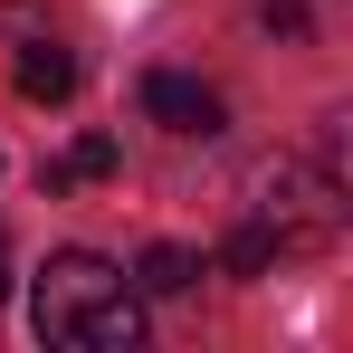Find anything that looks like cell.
Wrapping results in <instances>:
<instances>
[{"label":"cell","mask_w":353,"mask_h":353,"mask_svg":"<svg viewBox=\"0 0 353 353\" xmlns=\"http://www.w3.org/2000/svg\"><path fill=\"white\" fill-rule=\"evenodd\" d=\"M19 96H39V105L77 96V58H67L58 39H29V48H19Z\"/></svg>","instance_id":"cell-4"},{"label":"cell","mask_w":353,"mask_h":353,"mask_svg":"<svg viewBox=\"0 0 353 353\" xmlns=\"http://www.w3.org/2000/svg\"><path fill=\"white\" fill-rule=\"evenodd\" d=\"M268 268H277V239H268L258 220H248V230L230 239V277H268Z\"/></svg>","instance_id":"cell-7"},{"label":"cell","mask_w":353,"mask_h":353,"mask_svg":"<svg viewBox=\"0 0 353 353\" xmlns=\"http://www.w3.org/2000/svg\"><path fill=\"white\" fill-rule=\"evenodd\" d=\"M268 10V29H287V39H305V0H258Z\"/></svg>","instance_id":"cell-8"},{"label":"cell","mask_w":353,"mask_h":353,"mask_svg":"<svg viewBox=\"0 0 353 353\" xmlns=\"http://www.w3.org/2000/svg\"><path fill=\"white\" fill-rule=\"evenodd\" d=\"M115 172V134H77V153L67 163H39V191L58 201V191H77V181H105Z\"/></svg>","instance_id":"cell-5"},{"label":"cell","mask_w":353,"mask_h":353,"mask_svg":"<svg viewBox=\"0 0 353 353\" xmlns=\"http://www.w3.org/2000/svg\"><path fill=\"white\" fill-rule=\"evenodd\" d=\"M191 277H201V258H191L181 239H153V248L134 258V287H143V296H181Z\"/></svg>","instance_id":"cell-6"},{"label":"cell","mask_w":353,"mask_h":353,"mask_svg":"<svg viewBox=\"0 0 353 353\" xmlns=\"http://www.w3.org/2000/svg\"><path fill=\"white\" fill-rule=\"evenodd\" d=\"M134 96H143V115L163 124V134H220V96L201 77H181V67H153Z\"/></svg>","instance_id":"cell-3"},{"label":"cell","mask_w":353,"mask_h":353,"mask_svg":"<svg viewBox=\"0 0 353 353\" xmlns=\"http://www.w3.org/2000/svg\"><path fill=\"white\" fill-rule=\"evenodd\" d=\"M29 325H39V344H67V353H134L143 344V296L115 258L58 248L29 287Z\"/></svg>","instance_id":"cell-1"},{"label":"cell","mask_w":353,"mask_h":353,"mask_svg":"<svg viewBox=\"0 0 353 353\" xmlns=\"http://www.w3.org/2000/svg\"><path fill=\"white\" fill-rule=\"evenodd\" d=\"M0 296H10V239H0Z\"/></svg>","instance_id":"cell-9"},{"label":"cell","mask_w":353,"mask_h":353,"mask_svg":"<svg viewBox=\"0 0 353 353\" xmlns=\"http://www.w3.org/2000/svg\"><path fill=\"white\" fill-rule=\"evenodd\" d=\"M248 220L277 239V258H287V248H325L334 220H344V210H334V172H305L296 153L258 163V172H248Z\"/></svg>","instance_id":"cell-2"}]
</instances>
